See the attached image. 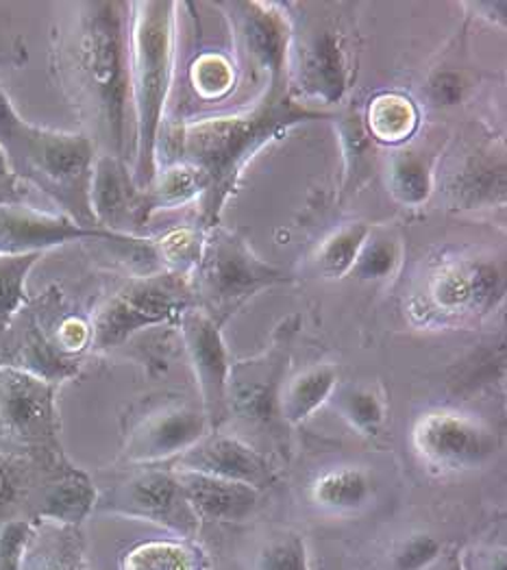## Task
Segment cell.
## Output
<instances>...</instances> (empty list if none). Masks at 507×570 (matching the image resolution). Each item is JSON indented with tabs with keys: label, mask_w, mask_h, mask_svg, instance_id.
<instances>
[{
	"label": "cell",
	"mask_w": 507,
	"mask_h": 570,
	"mask_svg": "<svg viewBox=\"0 0 507 570\" xmlns=\"http://www.w3.org/2000/svg\"><path fill=\"white\" fill-rule=\"evenodd\" d=\"M127 2H75L55 33L52 61L88 138L123 157L131 105Z\"/></svg>",
	"instance_id": "cell-1"
},
{
	"label": "cell",
	"mask_w": 507,
	"mask_h": 570,
	"mask_svg": "<svg viewBox=\"0 0 507 570\" xmlns=\"http://www.w3.org/2000/svg\"><path fill=\"white\" fill-rule=\"evenodd\" d=\"M319 118H333V114L303 105L292 92H266L253 109L187 122L177 138L179 161L196 168L205 184L203 196L196 200L201 227L205 232L221 227L231 194L262 148Z\"/></svg>",
	"instance_id": "cell-2"
},
{
	"label": "cell",
	"mask_w": 507,
	"mask_h": 570,
	"mask_svg": "<svg viewBox=\"0 0 507 570\" xmlns=\"http://www.w3.org/2000/svg\"><path fill=\"white\" fill-rule=\"evenodd\" d=\"M129 77L136 116L134 181L146 190L157 175V144L175 72V2H134Z\"/></svg>",
	"instance_id": "cell-3"
},
{
	"label": "cell",
	"mask_w": 507,
	"mask_h": 570,
	"mask_svg": "<svg viewBox=\"0 0 507 570\" xmlns=\"http://www.w3.org/2000/svg\"><path fill=\"white\" fill-rule=\"evenodd\" d=\"M2 155L16 177L47 191L75 225L103 232L90 209L96 146L86 134L50 131L25 122Z\"/></svg>",
	"instance_id": "cell-4"
},
{
	"label": "cell",
	"mask_w": 507,
	"mask_h": 570,
	"mask_svg": "<svg viewBox=\"0 0 507 570\" xmlns=\"http://www.w3.org/2000/svg\"><path fill=\"white\" fill-rule=\"evenodd\" d=\"M292 282V273L264 262L246 239L223 227L205 234L201 262L189 277L196 307L221 325L262 289Z\"/></svg>",
	"instance_id": "cell-5"
},
{
	"label": "cell",
	"mask_w": 507,
	"mask_h": 570,
	"mask_svg": "<svg viewBox=\"0 0 507 570\" xmlns=\"http://www.w3.org/2000/svg\"><path fill=\"white\" fill-rule=\"evenodd\" d=\"M192 305L196 301L189 277L166 271L142 277L98 307L90 325L92 344L96 348L118 346L139 330L177 321Z\"/></svg>",
	"instance_id": "cell-6"
},
{
	"label": "cell",
	"mask_w": 507,
	"mask_h": 570,
	"mask_svg": "<svg viewBox=\"0 0 507 570\" xmlns=\"http://www.w3.org/2000/svg\"><path fill=\"white\" fill-rule=\"evenodd\" d=\"M506 296V266L495 257L449 259L425 284V309L440 321L484 318Z\"/></svg>",
	"instance_id": "cell-7"
},
{
	"label": "cell",
	"mask_w": 507,
	"mask_h": 570,
	"mask_svg": "<svg viewBox=\"0 0 507 570\" xmlns=\"http://www.w3.org/2000/svg\"><path fill=\"white\" fill-rule=\"evenodd\" d=\"M227 9L233 38L246 61L266 75L269 95H287L290 90V48L292 24L277 2L233 0L221 2Z\"/></svg>",
	"instance_id": "cell-8"
},
{
	"label": "cell",
	"mask_w": 507,
	"mask_h": 570,
	"mask_svg": "<svg viewBox=\"0 0 507 570\" xmlns=\"http://www.w3.org/2000/svg\"><path fill=\"white\" fill-rule=\"evenodd\" d=\"M416 455L431 469L460 473L486 466L499 449L497 433L460 412L433 410L412 428Z\"/></svg>",
	"instance_id": "cell-9"
},
{
	"label": "cell",
	"mask_w": 507,
	"mask_h": 570,
	"mask_svg": "<svg viewBox=\"0 0 507 570\" xmlns=\"http://www.w3.org/2000/svg\"><path fill=\"white\" fill-rule=\"evenodd\" d=\"M296 323L299 316L283 321L262 355L231 364L230 416L235 414L248 425H273L279 416V394L287 380Z\"/></svg>",
	"instance_id": "cell-10"
},
{
	"label": "cell",
	"mask_w": 507,
	"mask_h": 570,
	"mask_svg": "<svg viewBox=\"0 0 507 570\" xmlns=\"http://www.w3.org/2000/svg\"><path fill=\"white\" fill-rule=\"evenodd\" d=\"M94 508L159 524L185 540L196 538L201 527L173 471L148 469L136 473L96 499Z\"/></svg>",
	"instance_id": "cell-11"
},
{
	"label": "cell",
	"mask_w": 507,
	"mask_h": 570,
	"mask_svg": "<svg viewBox=\"0 0 507 570\" xmlns=\"http://www.w3.org/2000/svg\"><path fill=\"white\" fill-rule=\"evenodd\" d=\"M177 325L198 385L201 410L209 423V429L216 431L230 419L227 390L233 362L223 337V325L196 305L185 309L177 318Z\"/></svg>",
	"instance_id": "cell-12"
},
{
	"label": "cell",
	"mask_w": 507,
	"mask_h": 570,
	"mask_svg": "<svg viewBox=\"0 0 507 570\" xmlns=\"http://www.w3.org/2000/svg\"><path fill=\"white\" fill-rule=\"evenodd\" d=\"M55 385L29 371L0 368V438L36 451L55 444Z\"/></svg>",
	"instance_id": "cell-13"
},
{
	"label": "cell",
	"mask_w": 507,
	"mask_h": 570,
	"mask_svg": "<svg viewBox=\"0 0 507 570\" xmlns=\"http://www.w3.org/2000/svg\"><path fill=\"white\" fill-rule=\"evenodd\" d=\"M173 471H189L203 475L221 476L251 485L260 492L277 483V473L266 453L235 433L221 429L209 431L184 455L173 462Z\"/></svg>",
	"instance_id": "cell-14"
},
{
	"label": "cell",
	"mask_w": 507,
	"mask_h": 570,
	"mask_svg": "<svg viewBox=\"0 0 507 570\" xmlns=\"http://www.w3.org/2000/svg\"><path fill=\"white\" fill-rule=\"evenodd\" d=\"M209 423L201 407L168 403L139 421L127 442V458L136 464L175 462L209 433Z\"/></svg>",
	"instance_id": "cell-15"
},
{
	"label": "cell",
	"mask_w": 507,
	"mask_h": 570,
	"mask_svg": "<svg viewBox=\"0 0 507 570\" xmlns=\"http://www.w3.org/2000/svg\"><path fill=\"white\" fill-rule=\"evenodd\" d=\"M290 81L314 102L326 107L342 102L349 88V68L342 36L333 29H319L290 48Z\"/></svg>",
	"instance_id": "cell-16"
},
{
	"label": "cell",
	"mask_w": 507,
	"mask_h": 570,
	"mask_svg": "<svg viewBox=\"0 0 507 570\" xmlns=\"http://www.w3.org/2000/svg\"><path fill=\"white\" fill-rule=\"evenodd\" d=\"M90 209L96 227L116 236L136 232L148 220L146 196L127 170L123 157L98 155L94 161Z\"/></svg>",
	"instance_id": "cell-17"
},
{
	"label": "cell",
	"mask_w": 507,
	"mask_h": 570,
	"mask_svg": "<svg viewBox=\"0 0 507 570\" xmlns=\"http://www.w3.org/2000/svg\"><path fill=\"white\" fill-rule=\"evenodd\" d=\"M88 238L120 242L127 236L81 229L68 216H52L22 205H0V255L45 253L52 246Z\"/></svg>",
	"instance_id": "cell-18"
},
{
	"label": "cell",
	"mask_w": 507,
	"mask_h": 570,
	"mask_svg": "<svg viewBox=\"0 0 507 570\" xmlns=\"http://www.w3.org/2000/svg\"><path fill=\"white\" fill-rule=\"evenodd\" d=\"M173 473L177 475L185 499L201 523H244L260 505L262 492L251 485L189 471Z\"/></svg>",
	"instance_id": "cell-19"
},
{
	"label": "cell",
	"mask_w": 507,
	"mask_h": 570,
	"mask_svg": "<svg viewBox=\"0 0 507 570\" xmlns=\"http://www.w3.org/2000/svg\"><path fill=\"white\" fill-rule=\"evenodd\" d=\"M96 505V490L92 481L79 471L66 469L57 475H50L36 485L29 503V512L36 519L50 523H81Z\"/></svg>",
	"instance_id": "cell-20"
},
{
	"label": "cell",
	"mask_w": 507,
	"mask_h": 570,
	"mask_svg": "<svg viewBox=\"0 0 507 570\" xmlns=\"http://www.w3.org/2000/svg\"><path fill=\"white\" fill-rule=\"evenodd\" d=\"M506 188V157L495 150L470 155L451 181V194L464 209H481L504 203Z\"/></svg>",
	"instance_id": "cell-21"
},
{
	"label": "cell",
	"mask_w": 507,
	"mask_h": 570,
	"mask_svg": "<svg viewBox=\"0 0 507 570\" xmlns=\"http://www.w3.org/2000/svg\"><path fill=\"white\" fill-rule=\"evenodd\" d=\"M340 371L335 364H312L285 380L279 394V419L292 428L310 421L324 403H329Z\"/></svg>",
	"instance_id": "cell-22"
},
{
	"label": "cell",
	"mask_w": 507,
	"mask_h": 570,
	"mask_svg": "<svg viewBox=\"0 0 507 570\" xmlns=\"http://www.w3.org/2000/svg\"><path fill=\"white\" fill-rule=\"evenodd\" d=\"M372 479L360 466H338L316 476L312 501L331 514H353L364 510L372 499Z\"/></svg>",
	"instance_id": "cell-23"
},
{
	"label": "cell",
	"mask_w": 507,
	"mask_h": 570,
	"mask_svg": "<svg viewBox=\"0 0 507 570\" xmlns=\"http://www.w3.org/2000/svg\"><path fill=\"white\" fill-rule=\"evenodd\" d=\"M362 116L374 144L401 146L418 129V109L415 102L408 96L397 92L374 96Z\"/></svg>",
	"instance_id": "cell-24"
},
{
	"label": "cell",
	"mask_w": 507,
	"mask_h": 570,
	"mask_svg": "<svg viewBox=\"0 0 507 570\" xmlns=\"http://www.w3.org/2000/svg\"><path fill=\"white\" fill-rule=\"evenodd\" d=\"M388 191L403 207H420L433 191V164L418 148H397L388 159Z\"/></svg>",
	"instance_id": "cell-25"
},
{
	"label": "cell",
	"mask_w": 507,
	"mask_h": 570,
	"mask_svg": "<svg viewBox=\"0 0 507 570\" xmlns=\"http://www.w3.org/2000/svg\"><path fill=\"white\" fill-rule=\"evenodd\" d=\"M338 138L342 144L344 157V184L342 191L353 194L369 181L370 173L374 168V142L367 131L364 116L360 111H344L335 114Z\"/></svg>",
	"instance_id": "cell-26"
},
{
	"label": "cell",
	"mask_w": 507,
	"mask_h": 570,
	"mask_svg": "<svg viewBox=\"0 0 507 570\" xmlns=\"http://www.w3.org/2000/svg\"><path fill=\"white\" fill-rule=\"evenodd\" d=\"M205 551L192 540H148L129 549L123 570H207Z\"/></svg>",
	"instance_id": "cell-27"
},
{
	"label": "cell",
	"mask_w": 507,
	"mask_h": 570,
	"mask_svg": "<svg viewBox=\"0 0 507 570\" xmlns=\"http://www.w3.org/2000/svg\"><path fill=\"white\" fill-rule=\"evenodd\" d=\"M331 405L360 435L374 438L388 419L386 399L367 383H338L331 394Z\"/></svg>",
	"instance_id": "cell-28"
},
{
	"label": "cell",
	"mask_w": 507,
	"mask_h": 570,
	"mask_svg": "<svg viewBox=\"0 0 507 570\" xmlns=\"http://www.w3.org/2000/svg\"><path fill=\"white\" fill-rule=\"evenodd\" d=\"M205 184L196 168L185 161H177L164 173H157L153 184L144 190L148 216L157 209H173L182 207L203 196Z\"/></svg>",
	"instance_id": "cell-29"
},
{
	"label": "cell",
	"mask_w": 507,
	"mask_h": 570,
	"mask_svg": "<svg viewBox=\"0 0 507 570\" xmlns=\"http://www.w3.org/2000/svg\"><path fill=\"white\" fill-rule=\"evenodd\" d=\"M38 538L29 540L18 570H84L81 547L70 527L61 524V529Z\"/></svg>",
	"instance_id": "cell-30"
},
{
	"label": "cell",
	"mask_w": 507,
	"mask_h": 570,
	"mask_svg": "<svg viewBox=\"0 0 507 570\" xmlns=\"http://www.w3.org/2000/svg\"><path fill=\"white\" fill-rule=\"evenodd\" d=\"M370 225L351 223L333 232L324 239L316 253V266L326 279H344L351 275V268L360 255V248L369 238Z\"/></svg>",
	"instance_id": "cell-31"
},
{
	"label": "cell",
	"mask_w": 507,
	"mask_h": 570,
	"mask_svg": "<svg viewBox=\"0 0 507 570\" xmlns=\"http://www.w3.org/2000/svg\"><path fill=\"white\" fill-rule=\"evenodd\" d=\"M246 570H310L305 538L296 531H275L262 538Z\"/></svg>",
	"instance_id": "cell-32"
},
{
	"label": "cell",
	"mask_w": 507,
	"mask_h": 570,
	"mask_svg": "<svg viewBox=\"0 0 507 570\" xmlns=\"http://www.w3.org/2000/svg\"><path fill=\"white\" fill-rule=\"evenodd\" d=\"M401 244L399 239L370 229L369 238L360 248V255L351 268L349 277H355L360 282H383L390 279L399 266H401Z\"/></svg>",
	"instance_id": "cell-33"
},
{
	"label": "cell",
	"mask_w": 507,
	"mask_h": 570,
	"mask_svg": "<svg viewBox=\"0 0 507 570\" xmlns=\"http://www.w3.org/2000/svg\"><path fill=\"white\" fill-rule=\"evenodd\" d=\"M205 234L207 232L203 227H177L157 239L155 250L164 264V271L192 277L203 255Z\"/></svg>",
	"instance_id": "cell-34"
},
{
	"label": "cell",
	"mask_w": 507,
	"mask_h": 570,
	"mask_svg": "<svg viewBox=\"0 0 507 570\" xmlns=\"http://www.w3.org/2000/svg\"><path fill=\"white\" fill-rule=\"evenodd\" d=\"M27 469L29 466L22 458L0 453V529L13 521H25L16 517L18 503L29 508L31 494L38 485L27 476Z\"/></svg>",
	"instance_id": "cell-35"
},
{
	"label": "cell",
	"mask_w": 507,
	"mask_h": 570,
	"mask_svg": "<svg viewBox=\"0 0 507 570\" xmlns=\"http://www.w3.org/2000/svg\"><path fill=\"white\" fill-rule=\"evenodd\" d=\"M189 81L196 95L205 100H221L235 86V70L231 59L221 52H205L189 66Z\"/></svg>",
	"instance_id": "cell-36"
},
{
	"label": "cell",
	"mask_w": 507,
	"mask_h": 570,
	"mask_svg": "<svg viewBox=\"0 0 507 570\" xmlns=\"http://www.w3.org/2000/svg\"><path fill=\"white\" fill-rule=\"evenodd\" d=\"M42 253L0 255V325L7 323L25 301V284Z\"/></svg>",
	"instance_id": "cell-37"
},
{
	"label": "cell",
	"mask_w": 507,
	"mask_h": 570,
	"mask_svg": "<svg viewBox=\"0 0 507 570\" xmlns=\"http://www.w3.org/2000/svg\"><path fill=\"white\" fill-rule=\"evenodd\" d=\"M442 558V544L429 533H412L392 544L383 570H429Z\"/></svg>",
	"instance_id": "cell-38"
},
{
	"label": "cell",
	"mask_w": 507,
	"mask_h": 570,
	"mask_svg": "<svg viewBox=\"0 0 507 570\" xmlns=\"http://www.w3.org/2000/svg\"><path fill=\"white\" fill-rule=\"evenodd\" d=\"M429 95L438 105H458L464 95L460 75L458 72H438L429 81Z\"/></svg>",
	"instance_id": "cell-39"
},
{
	"label": "cell",
	"mask_w": 507,
	"mask_h": 570,
	"mask_svg": "<svg viewBox=\"0 0 507 570\" xmlns=\"http://www.w3.org/2000/svg\"><path fill=\"white\" fill-rule=\"evenodd\" d=\"M92 342V330L84 321L70 318L57 332V344L64 353H77Z\"/></svg>",
	"instance_id": "cell-40"
},
{
	"label": "cell",
	"mask_w": 507,
	"mask_h": 570,
	"mask_svg": "<svg viewBox=\"0 0 507 570\" xmlns=\"http://www.w3.org/2000/svg\"><path fill=\"white\" fill-rule=\"evenodd\" d=\"M461 570H506V549H472L460 560Z\"/></svg>",
	"instance_id": "cell-41"
},
{
	"label": "cell",
	"mask_w": 507,
	"mask_h": 570,
	"mask_svg": "<svg viewBox=\"0 0 507 570\" xmlns=\"http://www.w3.org/2000/svg\"><path fill=\"white\" fill-rule=\"evenodd\" d=\"M22 125H25V120L18 116V111L13 109L9 98L0 90V153L11 144Z\"/></svg>",
	"instance_id": "cell-42"
},
{
	"label": "cell",
	"mask_w": 507,
	"mask_h": 570,
	"mask_svg": "<svg viewBox=\"0 0 507 570\" xmlns=\"http://www.w3.org/2000/svg\"><path fill=\"white\" fill-rule=\"evenodd\" d=\"M18 177L11 173L4 155L0 153V205H20L22 194L18 190Z\"/></svg>",
	"instance_id": "cell-43"
},
{
	"label": "cell",
	"mask_w": 507,
	"mask_h": 570,
	"mask_svg": "<svg viewBox=\"0 0 507 570\" xmlns=\"http://www.w3.org/2000/svg\"><path fill=\"white\" fill-rule=\"evenodd\" d=\"M433 567H436V564H433ZM433 567H431V569L429 570H433ZM445 570H461L460 569V558H454V560H451V562H449V564H447V569Z\"/></svg>",
	"instance_id": "cell-44"
}]
</instances>
